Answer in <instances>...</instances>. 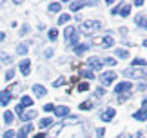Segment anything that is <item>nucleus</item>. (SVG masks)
<instances>
[{
	"mask_svg": "<svg viewBox=\"0 0 147 138\" xmlns=\"http://www.w3.org/2000/svg\"><path fill=\"white\" fill-rule=\"evenodd\" d=\"M64 37H65V44L67 45H75L78 42V38H80V34L76 33V29L73 26H67L65 31H64Z\"/></svg>",
	"mask_w": 147,
	"mask_h": 138,
	"instance_id": "obj_1",
	"label": "nucleus"
},
{
	"mask_svg": "<svg viewBox=\"0 0 147 138\" xmlns=\"http://www.w3.org/2000/svg\"><path fill=\"white\" fill-rule=\"evenodd\" d=\"M80 29H82V33H86V34H93L96 29H100V22L98 20H86L80 26Z\"/></svg>",
	"mask_w": 147,
	"mask_h": 138,
	"instance_id": "obj_2",
	"label": "nucleus"
},
{
	"mask_svg": "<svg viewBox=\"0 0 147 138\" xmlns=\"http://www.w3.org/2000/svg\"><path fill=\"white\" fill-rule=\"evenodd\" d=\"M127 78H144L145 76V69H140V67H131V69H125L123 71Z\"/></svg>",
	"mask_w": 147,
	"mask_h": 138,
	"instance_id": "obj_3",
	"label": "nucleus"
},
{
	"mask_svg": "<svg viewBox=\"0 0 147 138\" xmlns=\"http://www.w3.org/2000/svg\"><path fill=\"white\" fill-rule=\"evenodd\" d=\"M115 80H116V73H113V71H105V73L100 74V82H102V85H111Z\"/></svg>",
	"mask_w": 147,
	"mask_h": 138,
	"instance_id": "obj_4",
	"label": "nucleus"
},
{
	"mask_svg": "<svg viewBox=\"0 0 147 138\" xmlns=\"http://www.w3.org/2000/svg\"><path fill=\"white\" fill-rule=\"evenodd\" d=\"M115 114H116V111L115 109H105V111H102V114H100V118H102V122H111L113 118H115Z\"/></svg>",
	"mask_w": 147,
	"mask_h": 138,
	"instance_id": "obj_5",
	"label": "nucleus"
},
{
	"mask_svg": "<svg viewBox=\"0 0 147 138\" xmlns=\"http://www.w3.org/2000/svg\"><path fill=\"white\" fill-rule=\"evenodd\" d=\"M9 100H11V91L9 89L0 91V106H7Z\"/></svg>",
	"mask_w": 147,
	"mask_h": 138,
	"instance_id": "obj_6",
	"label": "nucleus"
},
{
	"mask_svg": "<svg viewBox=\"0 0 147 138\" xmlns=\"http://www.w3.org/2000/svg\"><path fill=\"white\" fill-rule=\"evenodd\" d=\"M31 131H33V124H26L24 127L18 131V135H16L15 138H27V135H29Z\"/></svg>",
	"mask_w": 147,
	"mask_h": 138,
	"instance_id": "obj_7",
	"label": "nucleus"
},
{
	"mask_svg": "<svg viewBox=\"0 0 147 138\" xmlns=\"http://www.w3.org/2000/svg\"><path fill=\"white\" fill-rule=\"evenodd\" d=\"M20 71H22V74H24V76H27V74L31 73V62L27 60V58H24L20 62Z\"/></svg>",
	"mask_w": 147,
	"mask_h": 138,
	"instance_id": "obj_8",
	"label": "nucleus"
},
{
	"mask_svg": "<svg viewBox=\"0 0 147 138\" xmlns=\"http://www.w3.org/2000/svg\"><path fill=\"white\" fill-rule=\"evenodd\" d=\"M131 87H133L131 82H120V84H118L116 87H115V93H116V95H122L123 91H129Z\"/></svg>",
	"mask_w": 147,
	"mask_h": 138,
	"instance_id": "obj_9",
	"label": "nucleus"
},
{
	"mask_svg": "<svg viewBox=\"0 0 147 138\" xmlns=\"http://www.w3.org/2000/svg\"><path fill=\"white\" fill-rule=\"evenodd\" d=\"M87 66L91 67V69H96V71H100V69H102V66H104V64H102V62L96 58V56H91V58L87 60Z\"/></svg>",
	"mask_w": 147,
	"mask_h": 138,
	"instance_id": "obj_10",
	"label": "nucleus"
},
{
	"mask_svg": "<svg viewBox=\"0 0 147 138\" xmlns=\"http://www.w3.org/2000/svg\"><path fill=\"white\" fill-rule=\"evenodd\" d=\"M55 114L56 116H65V114H69V107H65V106H58V107H55Z\"/></svg>",
	"mask_w": 147,
	"mask_h": 138,
	"instance_id": "obj_11",
	"label": "nucleus"
},
{
	"mask_svg": "<svg viewBox=\"0 0 147 138\" xmlns=\"http://www.w3.org/2000/svg\"><path fill=\"white\" fill-rule=\"evenodd\" d=\"M133 116L136 120H140V122H144V120H147V109H140V111H136Z\"/></svg>",
	"mask_w": 147,
	"mask_h": 138,
	"instance_id": "obj_12",
	"label": "nucleus"
},
{
	"mask_svg": "<svg viewBox=\"0 0 147 138\" xmlns=\"http://www.w3.org/2000/svg\"><path fill=\"white\" fill-rule=\"evenodd\" d=\"M102 44H104L105 47H113V45H115V38H113L111 34H105V37L102 38Z\"/></svg>",
	"mask_w": 147,
	"mask_h": 138,
	"instance_id": "obj_13",
	"label": "nucleus"
},
{
	"mask_svg": "<svg viewBox=\"0 0 147 138\" xmlns=\"http://www.w3.org/2000/svg\"><path fill=\"white\" fill-rule=\"evenodd\" d=\"M87 49H89V44H76L75 53H76V55H82V53H86Z\"/></svg>",
	"mask_w": 147,
	"mask_h": 138,
	"instance_id": "obj_14",
	"label": "nucleus"
},
{
	"mask_svg": "<svg viewBox=\"0 0 147 138\" xmlns=\"http://www.w3.org/2000/svg\"><path fill=\"white\" fill-rule=\"evenodd\" d=\"M36 116V111H27L26 114H22V122H29V120H33V118H35Z\"/></svg>",
	"mask_w": 147,
	"mask_h": 138,
	"instance_id": "obj_15",
	"label": "nucleus"
},
{
	"mask_svg": "<svg viewBox=\"0 0 147 138\" xmlns=\"http://www.w3.org/2000/svg\"><path fill=\"white\" fill-rule=\"evenodd\" d=\"M136 26L147 29V18H145V16H142V15H138V16H136Z\"/></svg>",
	"mask_w": 147,
	"mask_h": 138,
	"instance_id": "obj_16",
	"label": "nucleus"
},
{
	"mask_svg": "<svg viewBox=\"0 0 147 138\" xmlns=\"http://www.w3.org/2000/svg\"><path fill=\"white\" fill-rule=\"evenodd\" d=\"M33 91H35V95L36 96H44V95H46V87H44V85H33Z\"/></svg>",
	"mask_w": 147,
	"mask_h": 138,
	"instance_id": "obj_17",
	"label": "nucleus"
},
{
	"mask_svg": "<svg viewBox=\"0 0 147 138\" xmlns=\"http://www.w3.org/2000/svg\"><path fill=\"white\" fill-rule=\"evenodd\" d=\"M60 9H62V4L60 2H51L49 4V11H53V13H58Z\"/></svg>",
	"mask_w": 147,
	"mask_h": 138,
	"instance_id": "obj_18",
	"label": "nucleus"
},
{
	"mask_svg": "<svg viewBox=\"0 0 147 138\" xmlns=\"http://www.w3.org/2000/svg\"><path fill=\"white\" fill-rule=\"evenodd\" d=\"M115 55L120 56V58H127V56H129V51L127 49H115Z\"/></svg>",
	"mask_w": 147,
	"mask_h": 138,
	"instance_id": "obj_19",
	"label": "nucleus"
},
{
	"mask_svg": "<svg viewBox=\"0 0 147 138\" xmlns=\"http://www.w3.org/2000/svg\"><path fill=\"white\" fill-rule=\"evenodd\" d=\"M133 66H134V67H145L147 62H145L144 58H134V60H133Z\"/></svg>",
	"mask_w": 147,
	"mask_h": 138,
	"instance_id": "obj_20",
	"label": "nucleus"
},
{
	"mask_svg": "<svg viewBox=\"0 0 147 138\" xmlns=\"http://www.w3.org/2000/svg\"><path fill=\"white\" fill-rule=\"evenodd\" d=\"M120 13H122V16H129V15H131V5H122V7H120Z\"/></svg>",
	"mask_w": 147,
	"mask_h": 138,
	"instance_id": "obj_21",
	"label": "nucleus"
},
{
	"mask_svg": "<svg viewBox=\"0 0 147 138\" xmlns=\"http://www.w3.org/2000/svg\"><path fill=\"white\" fill-rule=\"evenodd\" d=\"M67 20H71V16H69V15H67V13H62V15L58 16V20H56V22H58V24L62 26V24H65V22H67Z\"/></svg>",
	"mask_w": 147,
	"mask_h": 138,
	"instance_id": "obj_22",
	"label": "nucleus"
},
{
	"mask_svg": "<svg viewBox=\"0 0 147 138\" xmlns=\"http://www.w3.org/2000/svg\"><path fill=\"white\" fill-rule=\"evenodd\" d=\"M20 106H22V107H24V106H33V98H29V96H22Z\"/></svg>",
	"mask_w": 147,
	"mask_h": 138,
	"instance_id": "obj_23",
	"label": "nucleus"
},
{
	"mask_svg": "<svg viewBox=\"0 0 147 138\" xmlns=\"http://www.w3.org/2000/svg\"><path fill=\"white\" fill-rule=\"evenodd\" d=\"M80 109H84V111H91V109H93V102H91V100H87V102L80 103Z\"/></svg>",
	"mask_w": 147,
	"mask_h": 138,
	"instance_id": "obj_24",
	"label": "nucleus"
},
{
	"mask_svg": "<svg viewBox=\"0 0 147 138\" xmlns=\"http://www.w3.org/2000/svg\"><path fill=\"white\" fill-rule=\"evenodd\" d=\"M62 127H64V124H58V125H56V127H55L53 131H51V135H49V138H56V135L60 133V129H62Z\"/></svg>",
	"mask_w": 147,
	"mask_h": 138,
	"instance_id": "obj_25",
	"label": "nucleus"
},
{
	"mask_svg": "<svg viewBox=\"0 0 147 138\" xmlns=\"http://www.w3.org/2000/svg\"><path fill=\"white\" fill-rule=\"evenodd\" d=\"M82 5H84V2H71V4H69V9H71V11H78Z\"/></svg>",
	"mask_w": 147,
	"mask_h": 138,
	"instance_id": "obj_26",
	"label": "nucleus"
},
{
	"mask_svg": "<svg viewBox=\"0 0 147 138\" xmlns=\"http://www.w3.org/2000/svg\"><path fill=\"white\" fill-rule=\"evenodd\" d=\"M51 124H53V120H51V118H42V120H40V127H42V129H44V127H49Z\"/></svg>",
	"mask_w": 147,
	"mask_h": 138,
	"instance_id": "obj_27",
	"label": "nucleus"
},
{
	"mask_svg": "<svg viewBox=\"0 0 147 138\" xmlns=\"http://www.w3.org/2000/svg\"><path fill=\"white\" fill-rule=\"evenodd\" d=\"M4 120H5V124H11V122H13V113H11V111H5L4 113Z\"/></svg>",
	"mask_w": 147,
	"mask_h": 138,
	"instance_id": "obj_28",
	"label": "nucleus"
},
{
	"mask_svg": "<svg viewBox=\"0 0 147 138\" xmlns=\"http://www.w3.org/2000/svg\"><path fill=\"white\" fill-rule=\"evenodd\" d=\"M16 53H18V55H26L27 53V44H20L18 49H16Z\"/></svg>",
	"mask_w": 147,
	"mask_h": 138,
	"instance_id": "obj_29",
	"label": "nucleus"
},
{
	"mask_svg": "<svg viewBox=\"0 0 147 138\" xmlns=\"http://www.w3.org/2000/svg\"><path fill=\"white\" fill-rule=\"evenodd\" d=\"M82 76H84V78H87V80H93V78H94V74H93L91 71H87V69H84V71H82Z\"/></svg>",
	"mask_w": 147,
	"mask_h": 138,
	"instance_id": "obj_30",
	"label": "nucleus"
},
{
	"mask_svg": "<svg viewBox=\"0 0 147 138\" xmlns=\"http://www.w3.org/2000/svg\"><path fill=\"white\" fill-rule=\"evenodd\" d=\"M56 38H58V31H56V29H51L49 31V40H53V42H55Z\"/></svg>",
	"mask_w": 147,
	"mask_h": 138,
	"instance_id": "obj_31",
	"label": "nucleus"
},
{
	"mask_svg": "<svg viewBox=\"0 0 147 138\" xmlns=\"http://www.w3.org/2000/svg\"><path fill=\"white\" fill-rule=\"evenodd\" d=\"M104 62H105L107 66H111V67H113V66H116V60H115V58H111V56H107Z\"/></svg>",
	"mask_w": 147,
	"mask_h": 138,
	"instance_id": "obj_32",
	"label": "nucleus"
},
{
	"mask_svg": "<svg viewBox=\"0 0 147 138\" xmlns=\"http://www.w3.org/2000/svg\"><path fill=\"white\" fill-rule=\"evenodd\" d=\"M44 111H47V113L55 111V106H53V103H46V106H44Z\"/></svg>",
	"mask_w": 147,
	"mask_h": 138,
	"instance_id": "obj_33",
	"label": "nucleus"
},
{
	"mask_svg": "<svg viewBox=\"0 0 147 138\" xmlns=\"http://www.w3.org/2000/svg\"><path fill=\"white\" fill-rule=\"evenodd\" d=\"M15 113H16V114H20V116H22V114H24V107H22L20 103H18V106L15 107Z\"/></svg>",
	"mask_w": 147,
	"mask_h": 138,
	"instance_id": "obj_34",
	"label": "nucleus"
},
{
	"mask_svg": "<svg viewBox=\"0 0 147 138\" xmlns=\"http://www.w3.org/2000/svg\"><path fill=\"white\" fill-rule=\"evenodd\" d=\"M4 138H15V131H5V133H4Z\"/></svg>",
	"mask_w": 147,
	"mask_h": 138,
	"instance_id": "obj_35",
	"label": "nucleus"
},
{
	"mask_svg": "<svg viewBox=\"0 0 147 138\" xmlns=\"http://www.w3.org/2000/svg\"><path fill=\"white\" fill-rule=\"evenodd\" d=\"M65 122H67V124H78V122H80V120H78L76 116H71V118H67Z\"/></svg>",
	"mask_w": 147,
	"mask_h": 138,
	"instance_id": "obj_36",
	"label": "nucleus"
},
{
	"mask_svg": "<svg viewBox=\"0 0 147 138\" xmlns=\"http://www.w3.org/2000/svg\"><path fill=\"white\" fill-rule=\"evenodd\" d=\"M87 89H89V84H86V82L78 85V91H87Z\"/></svg>",
	"mask_w": 147,
	"mask_h": 138,
	"instance_id": "obj_37",
	"label": "nucleus"
},
{
	"mask_svg": "<svg viewBox=\"0 0 147 138\" xmlns=\"http://www.w3.org/2000/svg\"><path fill=\"white\" fill-rule=\"evenodd\" d=\"M13 74H15V71H13V69H9V71L5 73V80H11V78H13Z\"/></svg>",
	"mask_w": 147,
	"mask_h": 138,
	"instance_id": "obj_38",
	"label": "nucleus"
},
{
	"mask_svg": "<svg viewBox=\"0 0 147 138\" xmlns=\"http://www.w3.org/2000/svg\"><path fill=\"white\" fill-rule=\"evenodd\" d=\"M64 82H65V78H58V80H56V82H55L53 85H55V87H60V85L64 84Z\"/></svg>",
	"mask_w": 147,
	"mask_h": 138,
	"instance_id": "obj_39",
	"label": "nucleus"
},
{
	"mask_svg": "<svg viewBox=\"0 0 147 138\" xmlns=\"http://www.w3.org/2000/svg\"><path fill=\"white\" fill-rule=\"evenodd\" d=\"M94 93H96V96H104V95H105V91L102 89V87H98L96 91H94Z\"/></svg>",
	"mask_w": 147,
	"mask_h": 138,
	"instance_id": "obj_40",
	"label": "nucleus"
},
{
	"mask_svg": "<svg viewBox=\"0 0 147 138\" xmlns=\"http://www.w3.org/2000/svg\"><path fill=\"white\" fill-rule=\"evenodd\" d=\"M104 133H105V129H102V127H100V129L96 131V135H98V136H102V135H104Z\"/></svg>",
	"mask_w": 147,
	"mask_h": 138,
	"instance_id": "obj_41",
	"label": "nucleus"
},
{
	"mask_svg": "<svg viewBox=\"0 0 147 138\" xmlns=\"http://www.w3.org/2000/svg\"><path fill=\"white\" fill-rule=\"evenodd\" d=\"M134 5H138V7H140V5H144V0H136V2H134Z\"/></svg>",
	"mask_w": 147,
	"mask_h": 138,
	"instance_id": "obj_42",
	"label": "nucleus"
},
{
	"mask_svg": "<svg viewBox=\"0 0 147 138\" xmlns=\"http://www.w3.org/2000/svg\"><path fill=\"white\" fill-rule=\"evenodd\" d=\"M35 138H46V135H42V133H40V135H36Z\"/></svg>",
	"mask_w": 147,
	"mask_h": 138,
	"instance_id": "obj_43",
	"label": "nucleus"
},
{
	"mask_svg": "<svg viewBox=\"0 0 147 138\" xmlns=\"http://www.w3.org/2000/svg\"><path fill=\"white\" fill-rule=\"evenodd\" d=\"M4 38H5V34H4V33H0V42H2Z\"/></svg>",
	"mask_w": 147,
	"mask_h": 138,
	"instance_id": "obj_44",
	"label": "nucleus"
},
{
	"mask_svg": "<svg viewBox=\"0 0 147 138\" xmlns=\"http://www.w3.org/2000/svg\"><path fill=\"white\" fill-rule=\"evenodd\" d=\"M142 106H144V109H147V100H144V103H142Z\"/></svg>",
	"mask_w": 147,
	"mask_h": 138,
	"instance_id": "obj_45",
	"label": "nucleus"
},
{
	"mask_svg": "<svg viewBox=\"0 0 147 138\" xmlns=\"http://www.w3.org/2000/svg\"><path fill=\"white\" fill-rule=\"evenodd\" d=\"M144 45H145V47H147V40H144Z\"/></svg>",
	"mask_w": 147,
	"mask_h": 138,
	"instance_id": "obj_46",
	"label": "nucleus"
}]
</instances>
